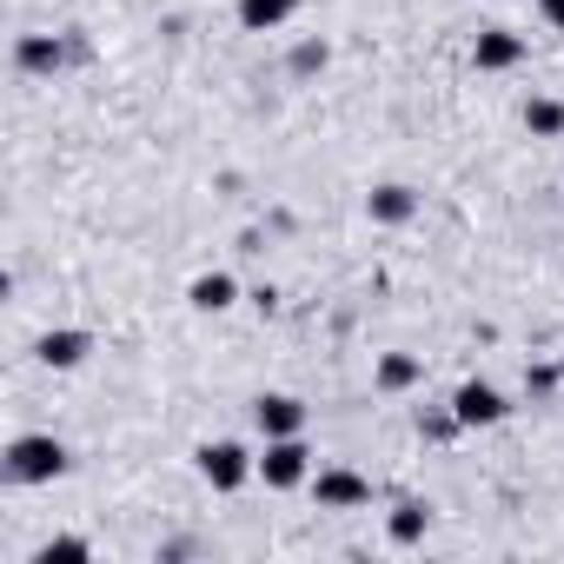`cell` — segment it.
<instances>
[{
  "label": "cell",
  "instance_id": "8992f818",
  "mask_svg": "<svg viewBox=\"0 0 564 564\" xmlns=\"http://www.w3.org/2000/svg\"><path fill=\"white\" fill-rule=\"evenodd\" d=\"M452 419H458V425H498V419H505V392L485 386V379H465V386L452 392Z\"/></svg>",
  "mask_w": 564,
  "mask_h": 564
},
{
  "label": "cell",
  "instance_id": "2e32d148",
  "mask_svg": "<svg viewBox=\"0 0 564 564\" xmlns=\"http://www.w3.org/2000/svg\"><path fill=\"white\" fill-rule=\"evenodd\" d=\"M54 557H93V544L87 538H54V544H41V564H54Z\"/></svg>",
  "mask_w": 564,
  "mask_h": 564
},
{
  "label": "cell",
  "instance_id": "4fadbf2b",
  "mask_svg": "<svg viewBox=\"0 0 564 564\" xmlns=\"http://www.w3.org/2000/svg\"><path fill=\"white\" fill-rule=\"evenodd\" d=\"M425 524H432V505L406 498V505L392 511V524H386V531H392V544H419V538H425Z\"/></svg>",
  "mask_w": 564,
  "mask_h": 564
},
{
  "label": "cell",
  "instance_id": "5bb4252c",
  "mask_svg": "<svg viewBox=\"0 0 564 564\" xmlns=\"http://www.w3.org/2000/svg\"><path fill=\"white\" fill-rule=\"evenodd\" d=\"M419 358H406V352H392V358H379V392H406V386H419Z\"/></svg>",
  "mask_w": 564,
  "mask_h": 564
},
{
  "label": "cell",
  "instance_id": "7a4b0ae2",
  "mask_svg": "<svg viewBox=\"0 0 564 564\" xmlns=\"http://www.w3.org/2000/svg\"><path fill=\"white\" fill-rule=\"evenodd\" d=\"M312 445H306V432H292V439H266V452H259V478L273 485V491H299V485H312Z\"/></svg>",
  "mask_w": 564,
  "mask_h": 564
},
{
  "label": "cell",
  "instance_id": "8fae6325",
  "mask_svg": "<svg viewBox=\"0 0 564 564\" xmlns=\"http://www.w3.org/2000/svg\"><path fill=\"white\" fill-rule=\"evenodd\" d=\"M14 60H21V74H54V67L67 60V47H60L54 34H21V47H14Z\"/></svg>",
  "mask_w": 564,
  "mask_h": 564
},
{
  "label": "cell",
  "instance_id": "9a60e30c",
  "mask_svg": "<svg viewBox=\"0 0 564 564\" xmlns=\"http://www.w3.org/2000/svg\"><path fill=\"white\" fill-rule=\"evenodd\" d=\"M524 126H531V140H557L564 133V107L557 100H524Z\"/></svg>",
  "mask_w": 564,
  "mask_h": 564
},
{
  "label": "cell",
  "instance_id": "52a82bcc",
  "mask_svg": "<svg viewBox=\"0 0 564 564\" xmlns=\"http://www.w3.org/2000/svg\"><path fill=\"white\" fill-rule=\"evenodd\" d=\"M518 60H524V41L505 34V27H485L478 47H472V67H478V74H511Z\"/></svg>",
  "mask_w": 564,
  "mask_h": 564
},
{
  "label": "cell",
  "instance_id": "277c9868",
  "mask_svg": "<svg viewBox=\"0 0 564 564\" xmlns=\"http://www.w3.org/2000/svg\"><path fill=\"white\" fill-rule=\"evenodd\" d=\"M312 498H319V511H358L372 498V485L358 472H345V465H319L312 472Z\"/></svg>",
  "mask_w": 564,
  "mask_h": 564
},
{
  "label": "cell",
  "instance_id": "30bf717a",
  "mask_svg": "<svg viewBox=\"0 0 564 564\" xmlns=\"http://www.w3.org/2000/svg\"><path fill=\"white\" fill-rule=\"evenodd\" d=\"M299 14V0H240V27L246 34H279Z\"/></svg>",
  "mask_w": 564,
  "mask_h": 564
},
{
  "label": "cell",
  "instance_id": "5b68a950",
  "mask_svg": "<svg viewBox=\"0 0 564 564\" xmlns=\"http://www.w3.org/2000/svg\"><path fill=\"white\" fill-rule=\"evenodd\" d=\"M253 425H259V439H292V432H306V406L292 392H259L253 399Z\"/></svg>",
  "mask_w": 564,
  "mask_h": 564
},
{
  "label": "cell",
  "instance_id": "3957f363",
  "mask_svg": "<svg viewBox=\"0 0 564 564\" xmlns=\"http://www.w3.org/2000/svg\"><path fill=\"white\" fill-rule=\"evenodd\" d=\"M193 465H200V478H207L213 491H240L246 478H259V458H253L246 445H233V439H207V445L193 452Z\"/></svg>",
  "mask_w": 564,
  "mask_h": 564
},
{
  "label": "cell",
  "instance_id": "7c38bea8",
  "mask_svg": "<svg viewBox=\"0 0 564 564\" xmlns=\"http://www.w3.org/2000/svg\"><path fill=\"white\" fill-rule=\"evenodd\" d=\"M186 299H193L200 312H226L240 299V286H233V273H200L193 286H186Z\"/></svg>",
  "mask_w": 564,
  "mask_h": 564
},
{
  "label": "cell",
  "instance_id": "6da1fadb",
  "mask_svg": "<svg viewBox=\"0 0 564 564\" xmlns=\"http://www.w3.org/2000/svg\"><path fill=\"white\" fill-rule=\"evenodd\" d=\"M0 472H8L14 485H54L67 472V445L54 432H21L8 445V458H0Z\"/></svg>",
  "mask_w": 564,
  "mask_h": 564
},
{
  "label": "cell",
  "instance_id": "9c48e42d",
  "mask_svg": "<svg viewBox=\"0 0 564 564\" xmlns=\"http://www.w3.org/2000/svg\"><path fill=\"white\" fill-rule=\"evenodd\" d=\"M365 213L372 220H379V226H406L412 213H419V193H412V186H372V200H365Z\"/></svg>",
  "mask_w": 564,
  "mask_h": 564
},
{
  "label": "cell",
  "instance_id": "ba28073f",
  "mask_svg": "<svg viewBox=\"0 0 564 564\" xmlns=\"http://www.w3.org/2000/svg\"><path fill=\"white\" fill-rule=\"evenodd\" d=\"M87 352H93V339H87V332H74V325L47 332V339L34 345V358H41V365H54V372H74V365H80Z\"/></svg>",
  "mask_w": 564,
  "mask_h": 564
},
{
  "label": "cell",
  "instance_id": "ac0fdd59",
  "mask_svg": "<svg viewBox=\"0 0 564 564\" xmlns=\"http://www.w3.org/2000/svg\"><path fill=\"white\" fill-rule=\"evenodd\" d=\"M538 14H544V21H551L557 34H564V0H538Z\"/></svg>",
  "mask_w": 564,
  "mask_h": 564
},
{
  "label": "cell",
  "instance_id": "e0dca14e",
  "mask_svg": "<svg viewBox=\"0 0 564 564\" xmlns=\"http://www.w3.org/2000/svg\"><path fill=\"white\" fill-rule=\"evenodd\" d=\"M312 67H325V41H306V47H292V74H312Z\"/></svg>",
  "mask_w": 564,
  "mask_h": 564
},
{
  "label": "cell",
  "instance_id": "d6986e66",
  "mask_svg": "<svg viewBox=\"0 0 564 564\" xmlns=\"http://www.w3.org/2000/svg\"><path fill=\"white\" fill-rule=\"evenodd\" d=\"M557 372H564V365H557Z\"/></svg>",
  "mask_w": 564,
  "mask_h": 564
}]
</instances>
